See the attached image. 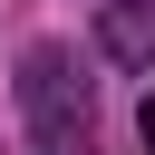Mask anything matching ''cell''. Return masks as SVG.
Wrapping results in <instances>:
<instances>
[{
    "label": "cell",
    "mask_w": 155,
    "mask_h": 155,
    "mask_svg": "<svg viewBox=\"0 0 155 155\" xmlns=\"http://www.w3.org/2000/svg\"><path fill=\"white\" fill-rule=\"evenodd\" d=\"M19 116H29V145H39V155H87L97 97H87V78L68 68V48H29V68H19Z\"/></svg>",
    "instance_id": "1"
},
{
    "label": "cell",
    "mask_w": 155,
    "mask_h": 155,
    "mask_svg": "<svg viewBox=\"0 0 155 155\" xmlns=\"http://www.w3.org/2000/svg\"><path fill=\"white\" fill-rule=\"evenodd\" d=\"M97 39H107V58H126V68H155V0H107Z\"/></svg>",
    "instance_id": "2"
},
{
    "label": "cell",
    "mask_w": 155,
    "mask_h": 155,
    "mask_svg": "<svg viewBox=\"0 0 155 155\" xmlns=\"http://www.w3.org/2000/svg\"><path fill=\"white\" fill-rule=\"evenodd\" d=\"M136 136H145V155H155V87H145V107H136Z\"/></svg>",
    "instance_id": "3"
}]
</instances>
